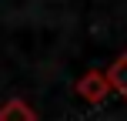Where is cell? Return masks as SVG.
<instances>
[{"instance_id":"obj_1","label":"cell","mask_w":127,"mask_h":121,"mask_svg":"<svg viewBox=\"0 0 127 121\" xmlns=\"http://www.w3.org/2000/svg\"><path fill=\"white\" fill-rule=\"evenodd\" d=\"M77 94L87 104H100L104 98L110 94V84H107V77H104V71H87V74L77 81Z\"/></svg>"},{"instance_id":"obj_2","label":"cell","mask_w":127,"mask_h":121,"mask_svg":"<svg viewBox=\"0 0 127 121\" xmlns=\"http://www.w3.org/2000/svg\"><path fill=\"white\" fill-rule=\"evenodd\" d=\"M104 77H107V84H110V91H117V94L127 101V51L117 57L114 64H110L107 71H104Z\"/></svg>"},{"instance_id":"obj_3","label":"cell","mask_w":127,"mask_h":121,"mask_svg":"<svg viewBox=\"0 0 127 121\" xmlns=\"http://www.w3.org/2000/svg\"><path fill=\"white\" fill-rule=\"evenodd\" d=\"M0 121H37V111L24 101V98H13L0 108Z\"/></svg>"}]
</instances>
